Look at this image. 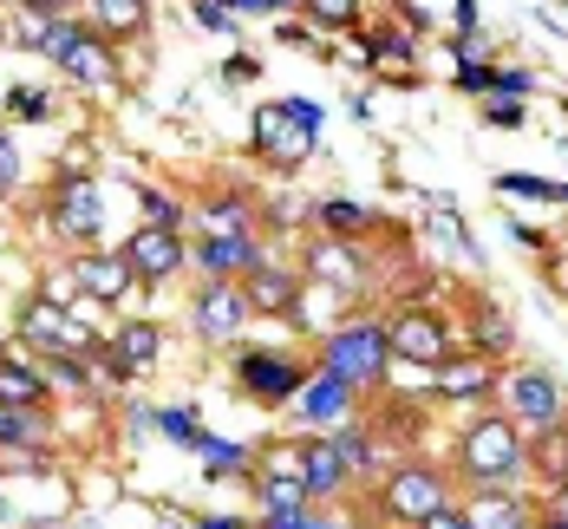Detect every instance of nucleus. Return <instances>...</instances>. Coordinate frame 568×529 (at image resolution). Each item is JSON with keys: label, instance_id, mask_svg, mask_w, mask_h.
Returning <instances> with one entry per match:
<instances>
[{"label": "nucleus", "instance_id": "1", "mask_svg": "<svg viewBox=\"0 0 568 529\" xmlns=\"http://www.w3.org/2000/svg\"><path fill=\"white\" fill-rule=\"evenodd\" d=\"M457 470H464L470 484H523V470H529V438L516 431L510 411H484V418L464 425Z\"/></svg>", "mask_w": 568, "mask_h": 529}, {"label": "nucleus", "instance_id": "2", "mask_svg": "<svg viewBox=\"0 0 568 529\" xmlns=\"http://www.w3.org/2000/svg\"><path fill=\"white\" fill-rule=\"evenodd\" d=\"M321 373L346 379L353 393H366V386H386V373H393L386 327H379V321H346V327H334V334L321 340Z\"/></svg>", "mask_w": 568, "mask_h": 529}, {"label": "nucleus", "instance_id": "3", "mask_svg": "<svg viewBox=\"0 0 568 529\" xmlns=\"http://www.w3.org/2000/svg\"><path fill=\"white\" fill-rule=\"evenodd\" d=\"M497 393H504V406H510L516 431L536 445V438H556L562 431V386L549 379V373H536V366H516L497 379Z\"/></svg>", "mask_w": 568, "mask_h": 529}, {"label": "nucleus", "instance_id": "4", "mask_svg": "<svg viewBox=\"0 0 568 529\" xmlns=\"http://www.w3.org/2000/svg\"><path fill=\"white\" fill-rule=\"evenodd\" d=\"M47 230L65 235V242H92L105 230V190L85 171H59L53 196H47Z\"/></svg>", "mask_w": 568, "mask_h": 529}, {"label": "nucleus", "instance_id": "5", "mask_svg": "<svg viewBox=\"0 0 568 529\" xmlns=\"http://www.w3.org/2000/svg\"><path fill=\"white\" fill-rule=\"evenodd\" d=\"M445 503H452V484H445V470H432V465H398L386 477V490H379V510L393 523H425Z\"/></svg>", "mask_w": 568, "mask_h": 529}, {"label": "nucleus", "instance_id": "6", "mask_svg": "<svg viewBox=\"0 0 568 529\" xmlns=\"http://www.w3.org/2000/svg\"><path fill=\"white\" fill-rule=\"evenodd\" d=\"M301 379H307V366H301L294 353L255 347V353L235 359V386H242L248 399H262V406H287V399L301 393Z\"/></svg>", "mask_w": 568, "mask_h": 529}, {"label": "nucleus", "instance_id": "7", "mask_svg": "<svg viewBox=\"0 0 568 529\" xmlns=\"http://www.w3.org/2000/svg\"><path fill=\"white\" fill-rule=\"evenodd\" d=\"M386 347H393V359L438 366V359H452V334H445V321L432 307H398L393 327H386Z\"/></svg>", "mask_w": 568, "mask_h": 529}, {"label": "nucleus", "instance_id": "8", "mask_svg": "<svg viewBox=\"0 0 568 529\" xmlns=\"http://www.w3.org/2000/svg\"><path fill=\"white\" fill-rule=\"evenodd\" d=\"M255 503H262V517H301V510H307V484H301V451H294V445H282V451L262 458Z\"/></svg>", "mask_w": 568, "mask_h": 529}, {"label": "nucleus", "instance_id": "9", "mask_svg": "<svg viewBox=\"0 0 568 529\" xmlns=\"http://www.w3.org/2000/svg\"><path fill=\"white\" fill-rule=\"evenodd\" d=\"M248 294L235 288V282H203L196 294V307H190V327L203 334V340H235L242 327H248Z\"/></svg>", "mask_w": 568, "mask_h": 529}, {"label": "nucleus", "instance_id": "10", "mask_svg": "<svg viewBox=\"0 0 568 529\" xmlns=\"http://www.w3.org/2000/svg\"><path fill=\"white\" fill-rule=\"evenodd\" d=\"M20 334H27L33 347H47V353H79V359L99 347V340H92V327H85L79 314H65L59 301H33V307H27V321H20Z\"/></svg>", "mask_w": 568, "mask_h": 529}, {"label": "nucleus", "instance_id": "11", "mask_svg": "<svg viewBox=\"0 0 568 529\" xmlns=\"http://www.w3.org/2000/svg\"><path fill=\"white\" fill-rule=\"evenodd\" d=\"M294 451H301V484H307V503H334L346 484V465H341V451H334V438H294Z\"/></svg>", "mask_w": 568, "mask_h": 529}, {"label": "nucleus", "instance_id": "12", "mask_svg": "<svg viewBox=\"0 0 568 529\" xmlns=\"http://www.w3.org/2000/svg\"><path fill=\"white\" fill-rule=\"evenodd\" d=\"M294 406H301V418L307 425H327V431H341L346 418H353V386L346 379H334V373H307L301 379V393H294Z\"/></svg>", "mask_w": 568, "mask_h": 529}, {"label": "nucleus", "instance_id": "13", "mask_svg": "<svg viewBox=\"0 0 568 529\" xmlns=\"http://www.w3.org/2000/svg\"><path fill=\"white\" fill-rule=\"evenodd\" d=\"M464 517H470V529H523V523H536V510L523 503L516 484H470Z\"/></svg>", "mask_w": 568, "mask_h": 529}, {"label": "nucleus", "instance_id": "14", "mask_svg": "<svg viewBox=\"0 0 568 529\" xmlns=\"http://www.w3.org/2000/svg\"><path fill=\"white\" fill-rule=\"evenodd\" d=\"M124 262H131V275L138 282H171L176 268H183V242H176V230H144L124 242Z\"/></svg>", "mask_w": 568, "mask_h": 529}, {"label": "nucleus", "instance_id": "15", "mask_svg": "<svg viewBox=\"0 0 568 529\" xmlns=\"http://www.w3.org/2000/svg\"><path fill=\"white\" fill-rule=\"evenodd\" d=\"M307 144H314V138H307L282 105H262V112H255V151H262L275 171H294V164L307 157Z\"/></svg>", "mask_w": 568, "mask_h": 529}, {"label": "nucleus", "instance_id": "16", "mask_svg": "<svg viewBox=\"0 0 568 529\" xmlns=\"http://www.w3.org/2000/svg\"><path fill=\"white\" fill-rule=\"evenodd\" d=\"M255 262H262L255 235H203V248H196L203 282H235V275H248Z\"/></svg>", "mask_w": 568, "mask_h": 529}, {"label": "nucleus", "instance_id": "17", "mask_svg": "<svg viewBox=\"0 0 568 529\" xmlns=\"http://www.w3.org/2000/svg\"><path fill=\"white\" fill-rule=\"evenodd\" d=\"M242 294H248V307H255V314H294V307H301V282H294L287 268H275L268 255L248 268Z\"/></svg>", "mask_w": 568, "mask_h": 529}, {"label": "nucleus", "instance_id": "18", "mask_svg": "<svg viewBox=\"0 0 568 529\" xmlns=\"http://www.w3.org/2000/svg\"><path fill=\"white\" fill-rule=\"evenodd\" d=\"M497 366L484 359V353H470V359H438V373H432V386L445 393V399H484V393H497Z\"/></svg>", "mask_w": 568, "mask_h": 529}, {"label": "nucleus", "instance_id": "19", "mask_svg": "<svg viewBox=\"0 0 568 529\" xmlns=\"http://www.w3.org/2000/svg\"><path fill=\"white\" fill-rule=\"evenodd\" d=\"M72 282H79V288L92 294V301H118V294L131 288L138 275H131V262H124V248H118V255H99V248H85V255L72 262Z\"/></svg>", "mask_w": 568, "mask_h": 529}, {"label": "nucleus", "instance_id": "20", "mask_svg": "<svg viewBox=\"0 0 568 529\" xmlns=\"http://www.w3.org/2000/svg\"><path fill=\"white\" fill-rule=\"evenodd\" d=\"M59 72H65V79H79V85H92V92H105V85H112V79H118L112 40H99V33L85 27V40H79L72 53L59 59Z\"/></svg>", "mask_w": 568, "mask_h": 529}, {"label": "nucleus", "instance_id": "21", "mask_svg": "<svg viewBox=\"0 0 568 529\" xmlns=\"http://www.w3.org/2000/svg\"><path fill=\"white\" fill-rule=\"evenodd\" d=\"M307 262H314V275H321V282H334V288H346V294L366 288V262H359L346 242H314V248H307Z\"/></svg>", "mask_w": 568, "mask_h": 529}, {"label": "nucleus", "instance_id": "22", "mask_svg": "<svg viewBox=\"0 0 568 529\" xmlns=\"http://www.w3.org/2000/svg\"><path fill=\"white\" fill-rule=\"evenodd\" d=\"M85 13H92V33H99V40L144 33V20H151V7H144V0H85Z\"/></svg>", "mask_w": 568, "mask_h": 529}, {"label": "nucleus", "instance_id": "23", "mask_svg": "<svg viewBox=\"0 0 568 529\" xmlns=\"http://www.w3.org/2000/svg\"><path fill=\"white\" fill-rule=\"evenodd\" d=\"M0 399L20 406V411H40L47 406V373H40V366H20V359L0 353Z\"/></svg>", "mask_w": 568, "mask_h": 529}, {"label": "nucleus", "instance_id": "24", "mask_svg": "<svg viewBox=\"0 0 568 529\" xmlns=\"http://www.w3.org/2000/svg\"><path fill=\"white\" fill-rule=\"evenodd\" d=\"M112 347H118V359H124L131 373H144V366H151V359L164 353V327H158V321H131V327L118 334Z\"/></svg>", "mask_w": 568, "mask_h": 529}, {"label": "nucleus", "instance_id": "25", "mask_svg": "<svg viewBox=\"0 0 568 529\" xmlns=\"http://www.w3.org/2000/svg\"><path fill=\"white\" fill-rule=\"evenodd\" d=\"M334 451H341V465H346V477H366V470L379 465V451H373V438L346 418L341 431H334Z\"/></svg>", "mask_w": 568, "mask_h": 529}, {"label": "nucleus", "instance_id": "26", "mask_svg": "<svg viewBox=\"0 0 568 529\" xmlns=\"http://www.w3.org/2000/svg\"><path fill=\"white\" fill-rule=\"evenodd\" d=\"M314 216H321V223H327L334 235H366L373 223H379V216H373V210H359L353 196H327V203H321Z\"/></svg>", "mask_w": 568, "mask_h": 529}, {"label": "nucleus", "instance_id": "27", "mask_svg": "<svg viewBox=\"0 0 568 529\" xmlns=\"http://www.w3.org/2000/svg\"><path fill=\"white\" fill-rule=\"evenodd\" d=\"M203 235H248V203H242V196L203 203Z\"/></svg>", "mask_w": 568, "mask_h": 529}, {"label": "nucleus", "instance_id": "28", "mask_svg": "<svg viewBox=\"0 0 568 529\" xmlns=\"http://www.w3.org/2000/svg\"><path fill=\"white\" fill-rule=\"evenodd\" d=\"M196 451H203V465H210V477H235V470L248 465V451H242V445H229V438H210V431L196 438Z\"/></svg>", "mask_w": 568, "mask_h": 529}, {"label": "nucleus", "instance_id": "29", "mask_svg": "<svg viewBox=\"0 0 568 529\" xmlns=\"http://www.w3.org/2000/svg\"><path fill=\"white\" fill-rule=\"evenodd\" d=\"M79 40H85V27H79V20H65V13H53V20H47V33H40V53L59 65V59L72 53Z\"/></svg>", "mask_w": 568, "mask_h": 529}, {"label": "nucleus", "instance_id": "30", "mask_svg": "<svg viewBox=\"0 0 568 529\" xmlns=\"http://www.w3.org/2000/svg\"><path fill=\"white\" fill-rule=\"evenodd\" d=\"M151 418H158V431H164L171 445H190V451H196V438H203V431H196V411H190V406H164V411H151Z\"/></svg>", "mask_w": 568, "mask_h": 529}, {"label": "nucleus", "instance_id": "31", "mask_svg": "<svg viewBox=\"0 0 568 529\" xmlns=\"http://www.w3.org/2000/svg\"><path fill=\"white\" fill-rule=\"evenodd\" d=\"M497 190H504V196H529V203H556V196H562V183H542V176H523V171H504Z\"/></svg>", "mask_w": 568, "mask_h": 529}, {"label": "nucleus", "instance_id": "32", "mask_svg": "<svg viewBox=\"0 0 568 529\" xmlns=\"http://www.w3.org/2000/svg\"><path fill=\"white\" fill-rule=\"evenodd\" d=\"M40 431H33V411H20V406H7L0 399V445H33Z\"/></svg>", "mask_w": 568, "mask_h": 529}, {"label": "nucleus", "instance_id": "33", "mask_svg": "<svg viewBox=\"0 0 568 529\" xmlns=\"http://www.w3.org/2000/svg\"><path fill=\"white\" fill-rule=\"evenodd\" d=\"M490 92H504V99H529V92H536V72H529V65H497V72H490Z\"/></svg>", "mask_w": 568, "mask_h": 529}, {"label": "nucleus", "instance_id": "34", "mask_svg": "<svg viewBox=\"0 0 568 529\" xmlns=\"http://www.w3.org/2000/svg\"><path fill=\"white\" fill-rule=\"evenodd\" d=\"M314 27H353L359 20V0H307Z\"/></svg>", "mask_w": 568, "mask_h": 529}, {"label": "nucleus", "instance_id": "35", "mask_svg": "<svg viewBox=\"0 0 568 529\" xmlns=\"http://www.w3.org/2000/svg\"><path fill=\"white\" fill-rule=\"evenodd\" d=\"M484 118H490V124H497V131H523V105H516V99H504V92H484Z\"/></svg>", "mask_w": 568, "mask_h": 529}, {"label": "nucleus", "instance_id": "36", "mask_svg": "<svg viewBox=\"0 0 568 529\" xmlns=\"http://www.w3.org/2000/svg\"><path fill=\"white\" fill-rule=\"evenodd\" d=\"M490 72H497L490 59H457L452 85H457V92H490Z\"/></svg>", "mask_w": 568, "mask_h": 529}, {"label": "nucleus", "instance_id": "37", "mask_svg": "<svg viewBox=\"0 0 568 529\" xmlns=\"http://www.w3.org/2000/svg\"><path fill=\"white\" fill-rule=\"evenodd\" d=\"M477 340H484L490 353H504L510 347V321H504L497 307H477Z\"/></svg>", "mask_w": 568, "mask_h": 529}, {"label": "nucleus", "instance_id": "38", "mask_svg": "<svg viewBox=\"0 0 568 529\" xmlns=\"http://www.w3.org/2000/svg\"><path fill=\"white\" fill-rule=\"evenodd\" d=\"M176 216H183V210H176V196L144 190V223H151V230H176Z\"/></svg>", "mask_w": 568, "mask_h": 529}, {"label": "nucleus", "instance_id": "39", "mask_svg": "<svg viewBox=\"0 0 568 529\" xmlns=\"http://www.w3.org/2000/svg\"><path fill=\"white\" fill-rule=\"evenodd\" d=\"M47 105H53V99L33 92V85H13V92H7V112L13 118H47Z\"/></svg>", "mask_w": 568, "mask_h": 529}, {"label": "nucleus", "instance_id": "40", "mask_svg": "<svg viewBox=\"0 0 568 529\" xmlns=\"http://www.w3.org/2000/svg\"><path fill=\"white\" fill-rule=\"evenodd\" d=\"M282 112L294 118V124H301V131H307V138H321V124H327V112H321V105H314V99H282Z\"/></svg>", "mask_w": 568, "mask_h": 529}, {"label": "nucleus", "instance_id": "41", "mask_svg": "<svg viewBox=\"0 0 568 529\" xmlns=\"http://www.w3.org/2000/svg\"><path fill=\"white\" fill-rule=\"evenodd\" d=\"M13 183H20V144H13V138L0 131V196H7Z\"/></svg>", "mask_w": 568, "mask_h": 529}, {"label": "nucleus", "instance_id": "42", "mask_svg": "<svg viewBox=\"0 0 568 529\" xmlns=\"http://www.w3.org/2000/svg\"><path fill=\"white\" fill-rule=\"evenodd\" d=\"M190 13H196V27H210V33H229V7H216V0H196Z\"/></svg>", "mask_w": 568, "mask_h": 529}, {"label": "nucleus", "instance_id": "43", "mask_svg": "<svg viewBox=\"0 0 568 529\" xmlns=\"http://www.w3.org/2000/svg\"><path fill=\"white\" fill-rule=\"evenodd\" d=\"M418 529H470V517H464L457 503H445V510H432V517H425Z\"/></svg>", "mask_w": 568, "mask_h": 529}, {"label": "nucleus", "instance_id": "44", "mask_svg": "<svg viewBox=\"0 0 568 529\" xmlns=\"http://www.w3.org/2000/svg\"><path fill=\"white\" fill-rule=\"evenodd\" d=\"M268 529H341V523H321V517L301 510V517H268Z\"/></svg>", "mask_w": 568, "mask_h": 529}, {"label": "nucleus", "instance_id": "45", "mask_svg": "<svg viewBox=\"0 0 568 529\" xmlns=\"http://www.w3.org/2000/svg\"><path fill=\"white\" fill-rule=\"evenodd\" d=\"M379 53H393V59H412V40H405V33H379Z\"/></svg>", "mask_w": 568, "mask_h": 529}, {"label": "nucleus", "instance_id": "46", "mask_svg": "<svg viewBox=\"0 0 568 529\" xmlns=\"http://www.w3.org/2000/svg\"><path fill=\"white\" fill-rule=\"evenodd\" d=\"M536 13H542V20H549L556 33H568V13H562V7H536Z\"/></svg>", "mask_w": 568, "mask_h": 529}, {"label": "nucleus", "instance_id": "47", "mask_svg": "<svg viewBox=\"0 0 568 529\" xmlns=\"http://www.w3.org/2000/svg\"><path fill=\"white\" fill-rule=\"evenodd\" d=\"M536 529H568V517H556V510H542V517H536Z\"/></svg>", "mask_w": 568, "mask_h": 529}, {"label": "nucleus", "instance_id": "48", "mask_svg": "<svg viewBox=\"0 0 568 529\" xmlns=\"http://www.w3.org/2000/svg\"><path fill=\"white\" fill-rule=\"evenodd\" d=\"M27 7H40V13H65L72 0H27Z\"/></svg>", "mask_w": 568, "mask_h": 529}, {"label": "nucleus", "instance_id": "49", "mask_svg": "<svg viewBox=\"0 0 568 529\" xmlns=\"http://www.w3.org/2000/svg\"><path fill=\"white\" fill-rule=\"evenodd\" d=\"M196 529H242L235 517H210V523H196Z\"/></svg>", "mask_w": 568, "mask_h": 529}, {"label": "nucleus", "instance_id": "50", "mask_svg": "<svg viewBox=\"0 0 568 529\" xmlns=\"http://www.w3.org/2000/svg\"><path fill=\"white\" fill-rule=\"evenodd\" d=\"M562 477H568V431H562Z\"/></svg>", "mask_w": 568, "mask_h": 529}, {"label": "nucleus", "instance_id": "51", "mask_svg": "<svg viewBox=\"0 0 568 529\" xmlns=\"http://www.w3.org/2000/svg\"><path fill=\"white\" fill-rule=\"evenodd\" d=\"M556 203H568V183H562V196H556Z\"/></svg>", "mask_w": 568, "mask_h": 529}]
</instances>
